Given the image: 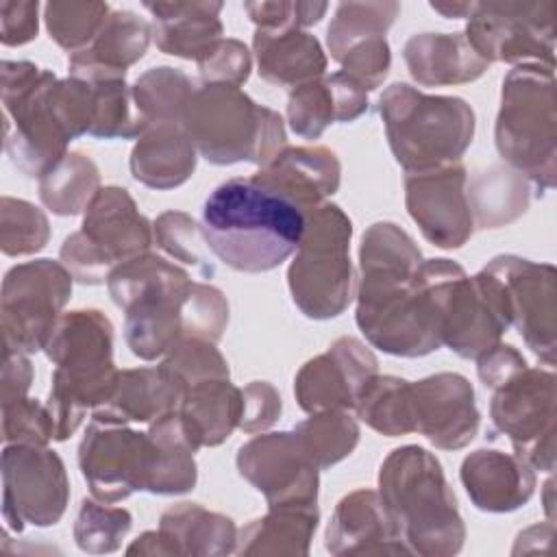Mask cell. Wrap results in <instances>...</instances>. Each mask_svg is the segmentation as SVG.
I'll return each mask as SVG.
<instances>
[{
  "label": "cell",
  "mask_w": 557,
  "mask_h": 557,
  "mask_svg": "<svg viewBox=\"0 0 557 557\" xmlns=\"http://www.w3.org/2000/svg\"><path fill=\"white\" fill-rule=\"evenodd\" d=\"M152 244V222L139 213L128 189L107 185L87 205L81 231L63 239L59 261L74 281L102 285L120 263L148 252Z\"/></svg>",
  "instance_id": "10"
},
{
  "label": "cell",
  "mask_w": 557,
  "mask_h": 557,
  "mask_svg": "<svg viewBox=\"0 0 557 557\" xmlns=\"http://www.w3.org/2000/svg\"><path fill=\"white\" fill-rule=\"evenodd\" d=\"M287 122L289 128L305 139H318L335 122V104L326 76L289 91Z\"/></svg>",
  "instance_id": "49"
},
{
  "label": "cell",
  "mask_w": 557,
  "mask_h": 557,
  "mask_svg": "<svg viewBox=\"0 0 557 557\" xmlns=\"http://www.w3.org/2000/svg\"><path fill=\"white\" fill-rule=\"evenodd\" d=\"M494 144L505 163L540 191L557 181L555 67L522 63L509 70L500 89Z\"/></svg>",
  "instance_id": "7"
},
{
  "label": "cell",
  "mask_w": 557,
  "mask_h": 557,
  "mask_svg": "<svg viewBox=\"0 0 557 557\" xmlns=\"http://www.w3.org/2000/svg\"><path fill=\"white\" fill-rule=\"evenodd\" d=\"M244 409L242 389L231 379H209L189 385L178 416L196 448L220 446L239 429Z\"/></svg>",
  "instance_id": "31"
},
{
  "label": "cell",
  "mask_w": 557,
  "mask_h": 557,
  "mask_svg": "<svg viewBox=\"0 0 557 557\" xmlns=\"http://www.w3.org/2000/svg\"><path fill=\"white\" fill-rule=\"evenodd\" d=\"M320 522L318 507H268L237 533L239 555H307Z\"/></svg>",
  "instance_id": "35"
},
{
  "label": "cell",
  "mask_w": 557,
  "mask_h": 557,
  "mask_svg": "<svg viewBox=\"0 0 557 557\" xmlns=\"http://www.w3.org/2000/svg\"><path fill=\"white\" fill-rule=\"evenodd\" d=\"M152 237L170 259L191 265L202 278L215 274V263L209 257V244L198 224L185 211H165L152 222Z\"/></svg>",
  "instance_id": "45"
},
{
  "label": "cell",
  "mask_w": 557,
  "mask_h": 557,
  "mask_svg": "<svg viewBox=\"0 0 557 557\" xmlns=\"http://www.w3.org/2000/svg\"><path fill=\"white\" fill-rule=\"evenodd\" d=\"M420 263V248L398 224L381 220L366 228L359 246V274L411 278Z\"/></svg>",
  "instance_id": "41"
},
{
  "label": "cell",
  "mask_w": 557,
  "mask_h": 557,
  "mask_svg": "<svg viewBox=\"0 0 557 557\" xmlns=\"http://www.w3.org/2000/svg\"><path fill=\"white\" fill-rule=\"evenodd\" d=\"M474 228H500L522 218L531 202V183L509 165H490L466 183Z\"/></svg>",
  "instance_id": "36"
},
{
  "label": "cell",
  "mask_w": 557,
  "mask_h": 557,
  "mask_svg": "<svg viewBox=\"0 0 557 557\" xmlns=\"http://www.w3.org/2000/svg\"><path fill=\"white\" fill-rule=\"evenodd\" d=\"M181 124L196 152L213 165L246 161L263 168L287 146L281 113L231 85L194 89Z\"/></svg>",
  "instance_id": "6"
},
{
  "label": "cell",
  "mask_w": 557,
  "mask_h": 557,
  "mask_svg": "<svg viewBox=\"0 0 557 557\" xmlns=\"http://www.w3.org/2000/svg\"><path fill=\"white\" fill-rule=\"evenodd\" d=\"M111 9L107 2H48L44 22L50 39L67 52L85 50L100 33Z\"/></svg>",
  "instance_id": "47"
},
{
  "label": "cell",
  "mask_w": 557,
  "mask_h": 557,
  "mask_svg": "<svg viewBox=\"0 0 557 557\" xmlns=\"http://www.w3.org/2000/svg\"><path fill=\"white\" fill-rule=\"evenodd\" d=\"M126 555H174L172 546L163 537V533L157 531H146L137 540L131 542L126 548Z\"/></svg>",
  "instance_id": "61"
},
{
  "label": "cell",
  "mask_w": 557,
  "mask_h": 557,
  "mask_svg": "<svg viewBox=\"0 0 557 557\" xmlns=\"http://www.w3.org/2000/svg\"><path fill=\"white\" fill-rule=\"evenodd\" d=\"M413 278L437 311L442 344L461 359L481 357L509 329L500 292L485 270L468 276L457 261L440 257L422 259Z\"/></svg>",
  "instance_id": "9"
},
{
  "label": "cell",
  "mask_w": 557,
  "mask_h": 557,
  "mask_svg": "<svg viewBox=\"0 0 557 557\" xmlns=\"http://www.w3.org/2000/svg\"><path fill=\"white\" fill-rule=\"evenodd\" d=\"M544 492H546V496H544V507H546L548 520H553V498H550V494H553V479H548V481H546Z\"/></svg>",
  "instance_id": "63"
},
{
  "label": "cell",
  "mask_w": 557,
  "mask_h": 557,
  "mask_svg": "<svg viewBox=\"0 0 557 557\" xmlns=\"http://www.w3.org/2000/svg\"><path fill=\"white\" fill-rule=\"evenodd\" d=\"M527 366L529 363L522 357V352L516 346L503 344V342H498L496 346L485 350L481 357H476V374L487 389H496L498 385H503L507 379H511L516 372L524 370Z\"/></svg>",
  "instance_id": "57"
},
{
  "label": "cell",
  "mask_w": 557,
  "mask_h": 557,
  "mask_svg": "<svg viewBox=\"0 0 557 557\" xmlns=\"http://www.w3.org/2000/svg\"><path fill=\"white\" fill-rule=\"evenodd\" d=\"M72 283L67 268L54 259L13 265L2 281V348L26 355L46 350L72 296Z\"/></svg>",
  "instance_id": "12"
},
{
  "label": "cell",
  "mask_w": 557,
  "mask_h": 557,
  "mask_svg": "<svg viewBox=\"0 0 557 557\" xmlns=\"http://www.w3.org/2000/svg\"><path fill=\"white\" fill-rule=\"evenodd\" d=\"M100 189V170L83 152H67L52 170L39 178V200L54 215L85 213Z\"/></svg>",
  "instance_id": "38"
},
{
  "label": "cell",
  "mask_w": 557,
  "mask_h": 557,
  "mask_svg": "<svg viewBox=\"0 0 557 557\" xmlns=\"http://www.w3.org/2000/svg\"><path fill=\"white\" fill-rule=\"evenodd\" d=\"M374 352L357 337H337L326 352L309 359L294 379V396L302 411H350L376 374Z\"/></svg>",
  "instance_id": "20"
},
{
  "label": "cell",
  "mask_w": 557,
  "mask_h": 557,
  "mask_svg": "<svg viewBox=\"0 0 557 557\" xmlns=\"http://www.w3.org/2000/svg\"><path fill=\"white\" fill-rule=\"evenodd\" d=\"M466 165L461 161L405 174V205L424 239L442 250L461 248L474 233L466 194Z\"/></svg>",
  "instance_id": "19"
},
{
  "label": "cell",
  "mask_w": 557,
  "mask_h": 557,
  "mask_svg": "<svg viewBox=\"0 0 557 557\" xmlns=\"http://www.w3.org/2000/svg\"><path fill=\"white\" fill-rule=\"evenodd\" d=\"M187 383L165 363L152 368L120 370L107 403L91 411V420L113 424H152L178 411Z\"/></svg>",
  "instance_id": "23"
},
{
  "label": "cell",
  "mask_w": 557,
  "mask_h": 557,
  "mask_svg": "<svg viewBox=\"0 0 557 557\" xmlns=\"http://www.w3.org/2000/svg\"><path fill=\"white\" fill-rule=\"evenodd\" d=\"M352 222L342 207L322 202L305 211V231L287 268L294 305L311 320L342 315L352 300Z\"/></svg>",
  "instance_id": "8"
},
{
  "label": "cell",
  "mask_w": 557,
  "mask_h": 557,
  "mask_svg": "<svg viewBox=\"0 0 557 557\" xmlns=\"http://www.w3.org/2000/svg\"><path fill=\"white\" fill-rule=\"evenodd\" d=\"M324 548L331 555H398L407 553L376 490L348 492L326 524ZM409 555V553H407Z\"/></svg>",
  "instance_id": "24"
},
{
  "label": "cell",
  "mask_w": 557,
  "mask_h": 557,
  "mask_svg": "<svg viewBox=\"0 0 557 557\" xmlns=\"http://www.w3.org/2000/svg\"><path fill=\"white\" fill-rule=\"evenodd\" d=\"M2 440L4 444L48 446V442L54 440L48 407L30 396L2 405Z\"/></svg>",
  "instance_id": "51"
},
{
  "label": "cell",
  "mask_w": 557,
  "mask_h": 557,
  "mask_svg": "<svg viewBox=\"0 0 557 557\" xmlns=\"http://www.w3.org/2000/svg\"><path fill=\"white\" fill-rule=\"evenodd\" d=\"M302 231L305 211L252 176L220 183L202 205L209 250L237 272L259 274L278 268L296 252Z\"/></svg>",
  "instance_id": "2"
},
{
  "label": "cell",
  "mask_w": 557,
  "mask_h": 557,
  "mask_svg": "<svg viewBox=\"0 0 557 557\" xmlns=\"http://www.w3.org/2000/svg\"><path fill=\"white\" fill-rule=\"evenodd\" d=\"M548 540H553V520H546L544 524H533L529 529H524L518 537H516V546H513V555L518 553H531V550H540L542 546H548ZM544 550V548H542Z\"/></svg>",
  "instance_id": "60"
},
{
  "label": "cell",
  "mask_w": 557,
  "mask_h": 557,
  "mask_svg": "<svg viewBox=\"0 0 557 557\" xmlns=\"http://www.w3.org/2000/svg\"><path fill=\"white\" fill-rule=\"evenodd\" d=\"M33 376L35 372L26 352L2 350V405L26 398Z\"/></svg>",
  "instance_id": "59"
},
{
  "label": "cell",
  "mask_w": 557,
  "mask_h": 557,
  "mask_svg": "<svg viewBox=\"0 0 557 557\" xmlns=\"http://www.w3.org/2000/svg\"><path fill=\"white\" fill-rule=\"evenodd\" d=\"M244 409L239 429L248 435L268 431L278 418H281V394L278 389L268 381H250L242 389Z\"/></svg>",
  "instance_id": "55"
},
{
  "label": "cell",
  "mask_w": 557,
  "mask_h": 557,
  "mask_svg": "<svg viewBox=\"0 0 557 557\" xmlns=\"http://www.w3.org/2000/svg\"><path fill=\"white\" fill-rule=\"evenodd\" d=\"M161 363L174 370L187 387L209 379H231V370L222 352L213 342L200 337H183L170 348Z\"/></svg>",
  "instance_id": "50"
},
{
  "label": "cell",
  "mask_w": 557,
  "mask_h": 557,
  "mask_svg": "<svg viewBox=\"0 0 557 557\" xmlns=\"http://www.w3.org/2000/svg\"><path fill=\"white\" fill-rule=\"evenodd\" d=\"M331 94H333V104H335V122L348 124L361 117L368 111V91L348 74L342 70L326 76Z\"/></svg>",
  "instance_id": "58"
},
{
  "label": "cell",
  "mask_w": 557,
  "mask_h": 557,
  "mask_svg": "<svg viewBox=\"0 0 557 557\" xmlns=\"http://www.w3.org/2000/svg\"><path fill=\"white\" fill-rule=\"evenodd\" d=\"M159 531L174 555L222 557L237 548V527L233 518L211 511L198 503H178L159 518Z\"/></svg>",
  "instance_id": "34"
},
{
  "label": "cell",
  "mask_w": 557,
  "mask_h": 557,
  "mask_svg": "<svg viewBox=\"0 0 557 557\" xmlns=\"http://www.w3.org/2000/svg\"><path fill=\"white\" fill-rule=\"evenodd\" d=\"M535 468L520 455L479 448L461 461V485L479 511L509 513L524 507L535 492Z\"/></svg>",
  "instance_id": "25"
},
{
  "label": "cell",
  "mask_w": 557,
  "mask_h": 557,
  "mask_svg": "<svg viewBox=\"0 0 557 557\" xmlns=\"http://www.w3.org/2000/svg\"><path fill=\"white\" fill-rule=\"evenodd\" d=\"M4 152L28 178H41L65 154L72 139L89 135L94 91L87 81L57 78L30 61L0 65Z\"/></svg>",
  "instance_id": "1"
},
{
  "label": "cell",
  "mask_w": 557,
  "mask_h": 557,
  "mask_svg": "<svg viewBox=\"0 0 557 557\" xmlns=\"http://www.w3.org/2000/svg\"><path fill=\"white\" fill-rule=\"evenodd\" d=\"M189 281L191 276L181 265L148 250L120 263L109 274L107 289L111 300L126 311L139 300L178 289Z\"/></svg>",
  "instance_id": "37"
},
{
  "label": "cell",
  "mask_w": 557,
  "mask_h": 557,
  "mask_svg": "<svg viewBox=\"0 0 557 557\" xmlns=\"http://www.w3.org/2000/svg\"><path fill=\"white\" fill-rule=\"evenodd\" d=\"M379 113L389 150L405 174L457 163L474 139V111L459 96L392 83L379 98Z\"/></svg>",
  "instance_id": "5"
},
{
  "label": "cell",
  "mask_w": 557,
  "mask_h": 557,
  "mask_svg": "<svg viewBox=\"0 0 557 557\" xmlns=\"http://www.w3.org/2000/svg\"><path fill=\"white\" fill-rule=\"evenodd\" d=\"M400 13L398 2H342L326 28V46L335 61L355 44L385 37Z\"/></svg>",
  "instance_id": "44"
},
{
  "label": "cell",
  "mask_w": 557,
  "mask_h": 557,
  "mask_svg": "<svg viewBox=\"0 0 557 557\" xmlns=\"http://www.w3.org/2000/svg\"><path fill=\"white\" fill-rule=\"evenodd\" d=\"M474 4L476 2H457V0H444V2H429V7L448 17V20H461V17H470L474 13Z\"/></svg>",
  "instance_id": "62"
},
{
  "label": "cell",
  "mask_w": 557,
  "mask_h": 557,
  "mask_svg": "<svg viewBox=\"0 0 557 557\" xmlns=\"http://www.w3.org/2000/svg\"><path fill=\"white\" fill-rule=\"evenodd\" d=\"M252 181L307 211L339 189L342 163L326 146H285Z\"/></svg>",
  "instance_id": "22"
},
{
  "label": "cell",
  "mask_w": 557,
  "mask_h": 557,
  "mask_svg": "<svg viewBox=\"0 0 557 557\" xmlns=\"http://www.w3.org/2000/svg\"><path fill=\"white\" fill-rule=\"evenodd\" d=\"M70 503L65 463L48 446L4 444L2 450V520L7 531L26 524H57Z\"/></svg>",
  "instance_id": "15"
},
{
  "label": "cell",
  "mask_w": 557,
  "mask_h": 557,
  "mask_svg": "<svg viewBox=\"0 0 557 557\" xmlns=\"http://www.w3.org/2000/svg\"><path fill=\"white\" fill-rule=\"evenodd\" d=\"M191 281L178 289L150 296L126 309L124 339L131 352L144 361L165 357L185 337L183 300Z\"/></svg>",
  "instance_id": "33"
},
{
  "label": "cell",
  "mask_w": 557,
  "mask_h": 557,
  "mask_svg": "<svg viewBox=\"0 0 557 557\" xmlns=\"http://www.w3.org/2000/svg\"><path fill=\"white\" fill-rule=\"evenodd\" d=\"M355 320L366 339L394 357H424L442 346L440 318L418 281L359 274Z\"/></svg>",
  "instance_id": "11"
},
{
  "label": "cell",
  "mask_w": 557,
  "mask_h": 557,
  "mask_svg": "<svg viewBox=\"0 0 557 557\" xmlns=\"http://www.w3.org/2000/svg\"><path fill=\"white\" fill-rule=\"evenodd\" d=\"M131 89L137 111L141 113L146 124L152 126L181 124L185 107L196 87L191 78L178 67L159 65L146 70Z\"/></svg>",
  "instance_id": "40"
},
{
  "label": "cell",
  "mask_w": 557,
  "mask_h": 557,
  "mask_svg": "<svg viewBox=\"0 0 557 557\" xmlns=\"http://www.w3.org/2000/svg\"><path fill=\"white\" fill-rule=\"evenodd\" d=\"M466 39L487 63L555 67V2H476Z\"/></svg>",
  "instance_id": "13"
},
{
  "label": "cell",
  "mask_w": 557,
  "mask_h": 557,
  "mask_svg": "<svg viewBox=\"0 0 557 557\" xmlns=\"http://www.w3.org/2000/svg\"><path fill=\"white\" fill-rule=\"evenodd\" d=\"M490 418L531 468L555 470V372L524 368L492 389Z\"/></svg>",
  "instance_id": "14"
},
{
  "label": "cell",
  "mask_w": 557,
  "mask_h": 557,
  "mask_svg": "<svg viewBox=\"0 0 557 557\" xmlns=\"http://www.w3.org/2000/svg\"><path fill=\"white\" fill-rule=\"evenodd\" d=\"M237 472L265 496L268 507H318V468L305 455L296 431H272L237 450Z\"/></svg>",
  "instance_id": "17"
},
{
  "label": "cell",
  "mask_w": 557,
  "mask_h": 557,
  "mask_svg": "<svg viewBox=\"0 0 557 557\" xmlns=\"http://www.w3.org/2000/svg\"><path fill=\"white\" fill-rule=\"evenodd\" d=\"M198 72L205 85H231L242 87L252 70V54L239 39L222 37L198 61Z\"/></svg>",
  "instance_id": "52"
},
{
  "label": "cell",
  "mask_w": 557,
  "mask_h": 557,
  "mask_svg": "<svg viewBox=\"0 0 557 557\" xmlns=\"http://www.w3.org/2000/svg\"><path fill=\"white\" fill-rule=\"evenodd\" d=\"M133 527V516L124 507L85 498L74 520V540L83 553L107 555L115 553Z\"/></svg>",
  "instance_id": "46"
},
{
  "label": "cell",
  "mask_w": 557,
  "mask_h": 557,
  "mask_svg": "<svg viewBox=\"0 0 557 557\" xmlns=\"http://www.w3.org/2000/svg\"><path fill=\"white\" fill-rule=\"evenodd\" d=\"M357 418L381 435L400 437L413 433L411 381L374 374L355 403Z\"/></svg>",
  "instance_id": "39"
},
{
  "label": "cell",
  "mask_w": 557,
  "mask_h": 557,
  "mask_svg": "<svg viewBox=\"0 0 557 557\" xmlns=\"http://www.w3.org/2000/svg\"><path fill=\"white\" fill-rule=\"evenodd\" d=\"M152 41V24L135 11H111L96 39L81 52L70 54L67 72L74 78L124 76L131 65L144 59Z\"/></svg>",
  "instance_id": "26"
},
{
  "label": "cell",
  "mask_w": 557,
  "mask_h": 557,
  "mask_svg": "<svg viewBox=\"0 0 557 557\" xmlns=\"http://www.w3.org/2000/svg\"><path fill=\"white\" fill-rule=\"evenodd\" d=\"M52 379L46 407L54 440L65 442L83 424L87 411L111 396L117 379L113 363V324L98 309H74L59 318L46 346Z\"/></svg>",
  "instance_id": "4"
},
{
  "label": "cell",
  "mask_w": 557,
  "mask_h": 557,
  "mask_svg": "<svg viewBox=\"0 0 557 557\" xmlns=\"http://www.w3.org/2000/svg\"><path fill=\"white\" fill-rule=\"evenodd\" d=\"M39 33V2L2 0L0 2V41L15 48L33 41Z\"/></svg>",
  "instance_id": "56"
},
{
  "label": "cell",
  "mask_w": 557,
  "mask_h": 557,
  "mask_svg": "<svg viewBox=\"0 0 557 557\" xmlns=\"http://www.w3.org/2000/svg\"><path fill=\"white\" fill-rule=\"evenodd\" d=\"M409 76L422 87L463 85L481 78L490 63L468 44L463 33H418L403 48Z\"/></svg>",
  "instance_id": "27"
},
{
  "label": "cell",
  "mask_w": 557,
  "mask_h": 557,
  "mask_svg": "<svg viewBox=\"0 0 557 557\" xmlns=\"http://www.w3.org/2000/svg\"><path fill=\"white\" fill-rule=\"evenodd\" d=\"M298 442L318 470L346 459L359 444V424L348 411H320L294 426Z\"/></svg>",
  "instance_id": "43"
},
{
  "label": "cell",
  "mask_w": 557,
  "mask_h": 557,
  "mask_svg": "<svg viewBox=\"0 0 557 557\" xmlns=\"http://www.w3.org/2000/svg\"><path fill=\"white\" fill-rule=\"evenodd\" d=\"M196 148L183 124H152L131 152V174L150 189H174L196 170Z\"/></svg>",
  "instance_id": "30"
},
{
  "label": "cell",
  "mask_w": 557,
  "mask_h": 557,
  "mask_svg": "<svg viewBox=\"0 0 557 557\" xmlns=\"http://www.w3.org/2000/svg\"><path fill=\"white\" fill-rule=\"evenodd\" d=\"M483 270L500 292L509 326H516L531 352L553 368L557 350L555 265L518 255H498Z\"/></svg>",
  "instance_id": "16"
},
{
  "label": "cell",
  "mask_w": 557,
  "mask_h": 557,
  "mask_svg": "<svg viewBox=\"0 0 557 557\" xmlns=\"http://www.w3.org/2000/svg\"><path fill=\"white\" fill-rule=\"evenodd\" d=\"M252 52L259 76L276 87H300L326 72V54L315 35L302 28L255 30Z\"/></svg>",
  "instance_id": "29"
},
{
  "label": "cell",
  "mask_w": 557,
  "mask_h": 557,
  "mask_svg": "<svg viewBox=\"0 0 557 557\" xmlns=\"http://www.w3.org/2000/svg\"><path fill=\"white\" fill-rule=\"evenodd\" d=\"M150 463L148 433L128 424L91 420L78 444V468L94 498L117 503L146 492Z\"/></svg>",
  "instance_id": "18"
},
{
  "label": "cell",
  "mask_w": 557,
  "mask_h": 557,
  "mask_svg": "<svg viewBox=\"0 0 557 557\" xmlns=\"http://www.w3.org/2000/svg\"><path fill=\"white\" fill-rule=\"evenodd\" d=\"M222 2H144L154 17L152 39L165 54L198 61L224 35Z\"/></svg>",
  "instance_id": "28"
},
{
  "label": "cell",
  "mask_w": 557,
  "mask_h": 557,
  "mask_svg": "<svg viewBox=\"0 0 557 557\" xmlns=\"http://www.w3.org/2000/svg\"><path fill=\"white\" fill-rule=\"evenodd\" d=\"M50 222L28 200L2 196L0 200V248L7 257H26L46 248Z\"/></svg>",
  "instance_id": "48"
},
{
  "label": "cell",
  "mask_w": 557,
  "mask_h": 557,
  "mask_svg": "<svg viewBox=\"0 0 557 557\" xmlns=\"http://www.w3.org/2000/svg\"><path fill=\"white\" fill-rule=\"evenodd\" d=\"M342 72L355 78L366 91L383 85L392 67V50L385 37H372L348 48L337 61Z\"/></svg>",
  "instance_id": "54"
},
{
  "label": "cell",
  "mask_w": 557,
  "mask_h": 557,
  "mask_svg": "<svg viewBox=\"0 0 557 557\" xmlns=\"http://www.w3.org/2000/svg\"><path fill=\"white\" fill-rule=\"evenodd\" d=\"M376 492L409 555L450 557L463 548L466 524L455 492L426 448H394L379 468Z\"/></svg>",
  "instance_id": "3"
},
{
  "label": "cell",
  "mask_w": 557,
  "mask_h": 557,
  "mask_svg": "<svg viewBox=\"0 0 557 557\" xmlns=\"http://www.w3.org/2000/svg\"><path fill=\"white\" fill-rule=\"evenodd\" d=\"M411 420L413 433L435 448H466L481 424L472 383L459 372H437L411 383Z\"/></svg>",
  "instance_id": "21"
},
{
  "label": "cell",
  "mask_w": 557,
  "mask_h": 557,
  "mask_svg": "<svg viewBox=\"0 0 557 557\" xmlns=\"http://www.w3.org/2000/svg\"><path fill=\"white\" fill-rule=\"evenodd\" d=\"M87 83L94 89V124L89 135L96 139H139L148 124L137 111L126 78H91Z\"/></svg>",
  "instance_id": "42"
},
{
  "label": "cell",
  "mask_w": 557,
  "mask_h": 557,
  "mask_svg": "<svg viewBox=\"0 0 557 557\" xmlns=\"http://www.w3.org/2000/svg\"><path fill=\"white\" fill-rule=\"evenodd\" d=\"M244 11L259 30H285V28H309L318 24L329 11L326 2H287V0H263L244 2Z\"/></svg>",
  "instance_id": "53"
},
{
  "label": "cell",
  "mask_w": 557,
  "mask_h": 557,
  "mask_svg": "<svg viewBox=\"0 0 557 557\" xmlns=\"http://www.w3.org/2000/svg\"><path fill=\"white\" fill-rule=\"evenodd\" d=\"M150 463L146 492L161 496H178L194 490L198 466L196 444L189 440L178 411H172L148 426Z\"/></svg>",
  "instance_id": "32"
}]
</instances>
